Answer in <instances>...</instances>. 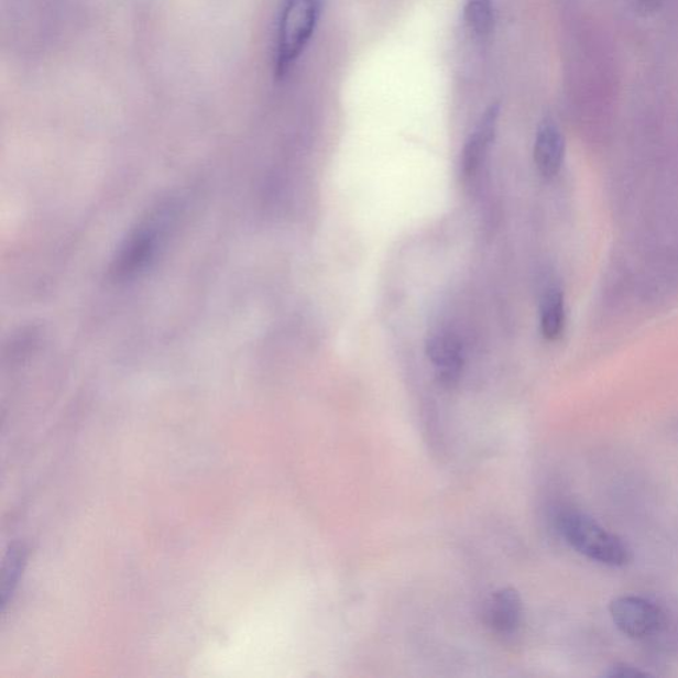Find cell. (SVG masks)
Returning <instances> with one entry per match:
<instances>
[{"label":"cell","mask_w":678,"mask_h":678,"mask_svg":"<svg viewBox=\"0 0 678 678\" xmlns=\"http://www.w3.org/2000/svg\"><path fill=\"white\" fill-rule=\"evenodd\" d=\"M557 524L560 536L580 556L611 567L630 564L631 551L627 545L586 514L565 511L559 514Z\"/></svg>","instance_id":"cell-2"},{"label":"cell","mask_w":678,"mask_h":678,"mask_svg":"<svg viewBox=\"0 0 678 678\" xmlns=\"http://www.w3.org/2000/svg\"><path fill=\"white\" fill-rule=\"evenodd\" d=\"M464 18L475 35L488 36L494 25V0H467Z\"/></svg>","instance_id":"cell-9"},{"label":"cell","mask_w":678,"mask_h":678,"mask_svg":"<svg viewBox=\"0 0 678 678\" xmlns=\"http://www.w3.org/2000/svg\"><path fill=\"white\" fill-rule=\"evenodd\" d=\"M499 120L500 106L499 103H493L481 116L478 127L469 135L461 156V170L466 178L474 177L482 162L485 161L489 149H491L495 134H497Z\"/></svg>","instance_id":"cell-5"},{"label":"cell","mask_w":678,"mask_h":678,"mask_svg":"<svg viewBox=\"0 0 678 678\" xmlns=\"http://www.w3.org/2000/svg\"><path fill=\"white\" fill-rule=\"evenodd\" d=\"M540 332L549 341L562 337L566 328V304L564 292L550 288L544 295L539 309Z\"/></svg>","instance_id":"cell-8"},{"label":"cell","mask_w":678,"mask_h":678,"mask_svg":"<svg viewBox=\"0 0 678 678\" xmlns=\"http://www.w3.org/2000/svg\"><path fill=\"white\" fill-rule=\"evenodd\" d=\"M488 623L499 635H513L523 619V602L512 589L494 592L486 609Z\"/></svg>","instance_id":"cell-7"},{"label":"cell","mask_w":678,"mask_h":678,"mask_svg":"<svg viewBox=\"0 0 678 678\" xmlns=\"http://www.w3.org/2000/svg\"><path fill=\"white\" fill-rule=\"evenodd\" d=\"M427 356L439 381L451 387L458 383L464 368V350L460 339L451 332H435L427 341Z\"/></svg>","instance_id":"cell-4"},{"label":"cell","mask_w":678,"mask_h":678,"mask_svg":"<svg viewBox=\"0 0 678 678\" xmlns=\"http://www.w3.org/2000/svg\"><path fill=\"white\" fill-rule=\"evenodd\" d=\"M610 614L616 628L632 638H648L665 627L664 611L649 599L623 595L610 604Z\"/></svg>","instance_id":"cell-3"},{"label":"cell","mask_w":678,"mask_h":678,"mask_svg":"<svg viewBox=\"0 0 678 678\" xmlns=\"http://www.w3.org/2000/svg\"><path fill=\"white\" fill-rule=\"evenodd\" d=\"M648 671H644L641 668L634 667V665L630 664H615L605 671V677H619V678H636V677H645L648 676Z\"/></svg>","instance_id":"cell-10"},{"label":"cell","mask_w":678,"mask_h":678,"mask_svg":"<svg viewBox=\"0 0 678 678\" xmlns=\"http://www.w3.org/2000/svg\"><path fill=\"white\" fill-rule=\"evenodd\" d=\"M324 0H283L275 41V75L284 78L308 47L322 15Z\"/></svg>","instance_id":"cell-1"},{"label":"cell","mask_w":678,"mask_h":678,"mask_svg":"<svg viewBox=\"0 0 678 678\" xmlns=\"http://www.w3.org/2000/svg\"><path fill=\"white\" fill-rule=\"evenodd\" d=\"M645 2L652 3V2H657V0H645Z\"/></svg>","instance_id":"cell-11"},{"label":"cell","mask_w":678,"mask_h":678,"mask_svg":"<svg viewBox=\"0 0 678 678\" xmlns=\"http://www.w3.org/2000/svg\"><path fill=\"white\" fill-rule=\"evenodd\" d=\"M533 156L544 178L551 179L558 175L565 160V139L556 122H540L534 141Z\"/></svg>","instance_id":"cell-6"}]
</instances>
